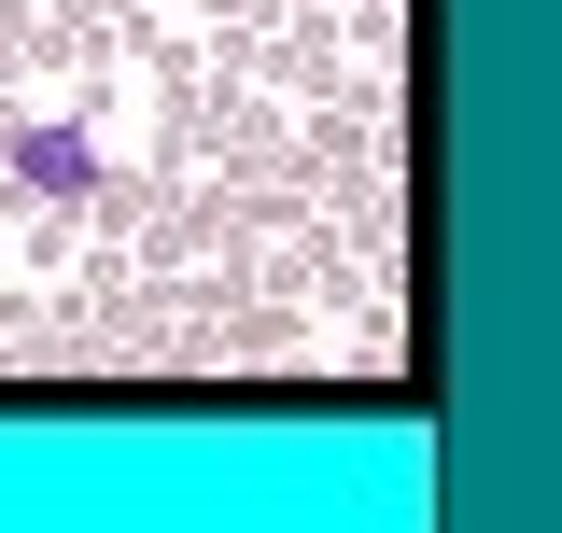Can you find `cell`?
<instances>
[{
    "label": "cell",
    "mask_w": 562,
    "mask_h": 533,
    "mask_svg": "<svg viewBox=\"0 0 562 533\" xmlns=\"http://www.w3.org/2000/svg\"><path fill=\"white\" fill-rule=\"evenodd\" d=\"M0 169H14L29 197H99V127H85V113H14V127H0Z\"/></svg>",
    "instance_id": "obj_1"
}]
</instances>
